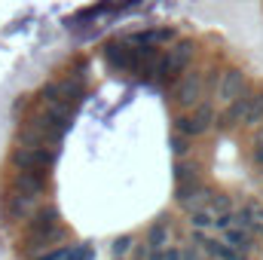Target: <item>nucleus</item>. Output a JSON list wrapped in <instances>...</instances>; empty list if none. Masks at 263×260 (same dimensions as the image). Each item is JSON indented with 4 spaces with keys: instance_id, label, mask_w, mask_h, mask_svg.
Returning <instances> with one entry per match:
<instances>
[{
    "instance_id": "obj_1",
    "label": "nucleus",
    "mask_w": 263,
    "mask_h": 260,
    "mask_svg": "<svg viewBox=\"0 0 263 260\" xmlns=\"http://www.w3.org/2000/svg\"><path fill=\"white\" fill-rule=\"evenodd\" d=\"M22 227H25V254H31V257H40L43 251L55 248L59 242L67 239L65 220L59 217V211L52 205H40Z\"/></svg>"
},
{
    "instance_id": "obj_2",
    "label": "nucleus",
    "mask_w": 263,
    "mask_h": 260,
    "mask_svg": "<svg viewBox=\"0 0 263 260\" xmlns=\"http://www.w3.org/2000/svg\"><path fill=\"white\" fill-rule=\"evenodd\" d=\"M214 120H217V110H214V101H199L196 107L184 110L175 117V132L187 135V138H202L214 129Z\"/></svg>"
},
{
    "instance_id": "obj_3",
    "label": "nucleus",
    "mask_w": 263,
    "mask_h": 260,
    "mask_svg": "<svg viewBox=\"0 0 263 260\" xmlns=\"http://www.w3.org/2000/svg\"><path fill=\"white\" fill-rule=\"evenodd\" d=\"M193 55H196V43L193 40H181V43H175L162 59H159V65H156V80L159 83H175L187 67L193 62Z\"/></svg>"
},
{
    "instance_id": "obj_4",
    "label": "nucleus",
    "mask_w": 263,
    "mask_h": 260,
    "mask_svg": "<svg viewBox=\"0 0 263 260\" xmlns=\"http://www.w3.org/2000/svg\"><path fill=\"white\" fill-rule=\"evenodd\" d=\"M205 89H208V83H205V70H184L178 80H175V89H172V98H175V104L181 107V110H190V107H196L199 101H205Z\"/></svg>"
},
{
    "instance_id": "obj_5",
    "label": "nucleus",
    "mask_w": 263,
    "mask_h": 260,
    "mask_svg": "<svg viewBox=\"0 0 263 260\" xmlns=\"http://www.w3.org/2000/svg\"><path fill=\"white\" fill-rule=\"evenodd\" d=\"M12 169H34V172H49L55 162V147H31V144H15L9 156Z\"/></svg>"
},
{
    "instance_id": "obj_6",
    "label": "nucleus",
    "mask_w": 263,
    "mask_h": 260,
    "mask_svg": "<svg viewBox=\"0 0 263 260\" xmlns=\"http://www.w3.org/2000/svg\"><path fill=\"white\" fill-rule=\"evenodd\" d=\"M251 86H248V77L239 70V67H227V70H220V77H217V86H214V101L220 104V107H227V104H233L236 98H242L245 92H248Z\"/></svg>"
},
{
    "instance_id": "obj_7",
    "label": "nucleus",
    "mask_w": 263,
    "mask_h": 260,
    "mask_svg": "<svg viewBox=\"0 0 263 260\" xmlns=\"http://www.w3.org/2000/svg\"><path fill=\"white\" fill-rule=\"evenodd\" d=\"M40 98H43V104L73 110V107L83 101V83H80V80H59V83H49V86H43Z\"/></svg>"
},
{
    "instance_id": "obj_8",
    "label": "nucleus",
    "mask_w": 263,
    "mask_h": 260,
    "mask_svg": "<svg viewBox=\"0 0 263 260\" xmlns=\"http://www.w3.org/2000/svg\"><path fill=\"white\" fill-rule=\"evenodd\" d=\"M43 205L40 196H31V193H18V190H9L3 196V214L9 224H25L37 208Z\"/></svg>"
},
{
    "instance_id": "obj_9",
    "label": "nucleus",
    "mask_w": 263,
    "mask_h": 260,
    "mask_svg": "<svg viewBox=\"0 0 263 260\" xmlns=\"http://www.w3.org/2000/svg\"><path fill=\"white\" fill-rule=\"evenodd\" d=\"M193 242H196L211 260H248L245 251L233 248L227 239H214V236H208V230H193Z\"/></svg>"
},
{
    "instance_id": "obj_10",
    "label": "nucleus",
    "mask_w": 263,
    "mask_h": 260,
    "mask_svg": "<svg viewBox=\"0 0 263 260\" xmlns=\"http://www.w3.org/2000/svg\"><path fill=\"white\" fill-rule=\"evenodd\" d=\"M9 190L31 193V196H43V190H46V172H34V169H12Z\"/></svg>"
},
{
    "instance_id": "obj_11",
    "label": "nucleus",
    "mask_w": 263,
    "mask_h": 260,
    "mask_svg": "<svg viewBox=\"0 0 263 260\" xmlns=\"http://www.w3.org/2000/svg\"><path fill=\"white\" fill-rule=\"evenodd\" d=\"M104 59L114 70H135V43H110Z\"/></svg>"
},
{
    "instance_id": "obj_12",
    "label": "nucleus",
    "mask_w": 263,
    "mask_h": 260,
    "mask_svg": "<svg viewBox=\"0 0 263 260\" xmlns=\"http://www.w3.org/2000/svg\"><path fill=\"white\" fill-rule=\"evenodd\" d=\"M223 239H227V242H230L233 248L245 251L248 257H251V254H254V251L260 248V245H257V239H254V233H251V230H245V227H236V224L223 230Z\"/></svg>"
},
{
    "instance_id": "obj_13",
    "label": "nucleus",
    "mask_w": 263,
    "mask_h": 260,
    "mask_svg": "<svg viewBox=\"0 0 263 260\" xmlns=\"http://www.w3.org/2000/svg\"><path fill=\"white\" fill-rule=\"evenodd\" d=\"M263 123V89L251 92V101H248V110H245V120H242V129H257Z\"/></svg>"
},
{
    "instance_id": "obj_14",
    "label": "nucleus",
    "mask_w": 263,
    "mask_h": 260,
    "mask_svg": "<svg viewBox=\"0 0 263 260\" xmlns=\"http://www.w3.org/2000/svg\"><path fill=\"white\" fill-rule=\"evenodd\" d=\"M214 220H217V214L211 211V205H202V208L190 211V227L193 230H214Z\"/></svg>"
},
{
    "instance_id": "obj_15",
    "label": "nucleus",
    "mask_w": 263,
    "mask_h": 260,
    "mask_svg": "<svg viewBox=\"0 0 263 260\" xmlns=\"http://www.w3.org/2000/svg\"><path fill=\"white\" fill-rule=\"evenodd\" d=\"M190 150H193V138H187V135L175 132V135H172V153H175L178 159H184Z\"/></svg>"
},
{
    "instance_id": "obj_16",
    "label": "nucleus",
    "mask_w": 263,
    "mask_h": 260,
    "mask_svg": "<svg viewBox=\"0 0 263 260\" xmlns=\"http://www.w3.org/2000/svg\"><path fill=\"white\" fill-rule=\"evenodd\" d=\"M208 205H211V211H214V214L233 211V199H230L227 193H214V190H211V196H208Z\"/></svg>"
},
{
    "instance_id": "obj_17",
    "label": "nucleus",
    "mask_w": 263,
    "mask_h": 260,
    "mask_svg": "<svg viewBox=\"0 0 263 260\" xmlns=\"http://www.w3.org/2000/svg\"><path fill=\"white\" fill-rule=\"evenodd\" d=\"M70 248H73V245H65V248H49V251H43L40 257H34V260H65L67 254H70Z\"/></svg>"
},
{
    "instance_id": "obj_18",
    "label": "nucleus",
    "mask_w": 263,
    "mask_h": 260,
    "mask_svg": "<svg viewBox=\"0 0 263 260\" xmlns=\"http://www.w3.org/2000/svg\"><path fill=\"white\" fill-rule=\"evenodd\" d=\"M129 251H132V236H120L114 242V257H126Z\"/></svg>"
},
{
    "instance_id": "obj_19",
    "label": "nucleus",
    "mask_w": 263,
    "mask_h": 260,
    "mask_svg": "<svg viewBox=\"0 0 263 260\" xmlns=\"http://www.w3.org/2000/svg\"><path fill=\"white\" fill-rule=\"evenodd\" d=\"M202 254H205V251L199 248L196 242H193V245H187V248H181V257H184V260H205Z\"/></svg>"
},
{
    "instance_id": "obj_20",
    "label": "nucleus",
    "mask_w": 263,
    "mask_h": 260,
    "mask_svg": "<svg viewBox=\"0 0 263 260\" xmlns=\"http://www.w3.org/2000/svg\"><path fill=\"white\" fill-rule=\"evenodd\" d=\"M89 257H92V251L86 245H77V248H70V254L65 260H89Z\"/></svg>"
},
{
    "instance_id": "obj_21",
    "label": "nucleus",
    "mask_w": 263,
    "mask_h": 260,
    "mask_svg": "<svg viewBox=\"0 0 263 260\" xmlns=\"http://www.w3.org/2000/svg\"><path fill=\"white\" fill-rule=\"evenodd\" d=\"M162 260H184V257H181V248L168 245V248H165V257H162Z\"/></svg>"
},
{
    "instance_id": "obj_22",
    "label": "nucleus",
    "mask_w": 263,
    "mask_h": 260,
    "mask_svg": "<svg viewBox=\"0 0 263 260\" xmlns=\"http://www.w3.org/2000/svg\"><path fill=\"white\" fill-rule=\"evenodd\" d=\"M254 239L263 242V220H260V224H254Z\"/></svg>"
},
{
    "instance_id": "obj_23",
    "label": "nucleus",
    "mask_w": 263,
    "mask_h": 260,
    "mask_svg": "<svg viewBox=\"0 0 263 260\" xmlns=\"http://www.w3.org/2000/svg\"><path fill=\"white\" fill-rule=\"evenodd\" d=\"M260 260H263V254H260Z\"/></svg>"
}]
</instances>
